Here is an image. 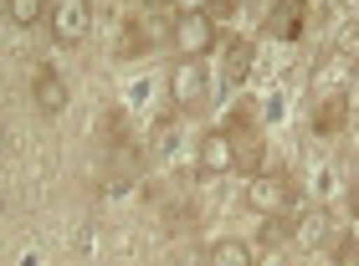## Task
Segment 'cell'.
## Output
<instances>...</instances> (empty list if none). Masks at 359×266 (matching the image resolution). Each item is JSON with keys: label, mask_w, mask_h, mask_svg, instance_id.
I'll list each match as a JSON object with an SVG mask.
<instances>
[{"label": "cell", "mask_w": 359, "mask_h": 266, "mask_svg": "<svg viewBox=\"0 0 359 266\" xmlns=\"http://www.w3.org/2000/svg\"><path fill=\"white\" fill-rule=\"evenodd\" d=\"M216 15L210 10H180L175 15V52L185 62H205L210 52H216Z\"/></svg>", "instance_id": "1"}, {"label": "cell", "mask_w": 359, "mask_h": 266, "mask_svg": "<svg viewBox=\"0 0 359 266\" xmlns=\"http://www.w3.org/2000/svg\"><path fill=\"white\" fill-rule=\"evenodd\" d=\"M226 139H231V159L241 174H257L262 169V133L252 128V108H241L231 123H226Z\"/></svg>", "instance_id": "2"}, {"label": "cell", "mask_w": 359, "mask_h": 266, "mask_svg": "<svg viewBox=\"0 0 359 266\" xmlns=\"http://www.w3.org/2000/svg\"><path fill=\"white\" fill-rule=\"evenodd\" d=\"M287 179H277V174H262V179H252V190H247V205L252 210H262V215H277L287 205Z\"/></svg>", "instance_id": "3"}, {"label": "cell", "mask_w": 359, "mask_h": 266, "mask_svg": "<svg viewBox=\"0 0 359 266\" xmlns=\"http://www.w3.org/2000/svg\"><path fill=\"white\" fill-rule=\"evenodd\" d=\"M303 10H308V0H277V10L267 15V36H277V41L303 36Z\"/></svg>", "instance_id": "4"}, {"label": "cell", "mask_w": 359, "mask_h": 266, "mask_svg": "<svg viewBox=\"0 0 359 266\" xmlns=\"http://www.w3.org/2000/svg\"><path fill=\"white\" fill-rule=\"evenodd\" d=\"M175 103L180 108H201L205 103V72H201V62L175 66Z\"/></svg>", "instance_id": "5"}, {"label": "cell", "mask_w": 359, "mask_h": 266, "mask_svg": "<svg viewBox=\"0 0 359 266\" xmlns=\"http://www.w3.org/2000/svg\"><path fill=\"white\" fill-rule=\"evenodd\" d=\"M93 26V10L83 0H67V6H57V41H83Z\"/></svg>", "instance_id": "6"}, {"label": "cell", "mask_w": 359, "mask_h": 266, "mask_svg": "<svg viewBox=\"0 0 359 266\" xmlns=\"http://www.w3.org/2000/svg\"><path fill=\"white\" fill-rule=\"evenodd\" d=\"M201 169H205V174L236 169V159H231V139H226V128H216V133H205V139H201Z\"/></svg>", "instance_id": "7"}, {"label": "cell", "mask_w": 359, "mask_h": 266, "mask_svg": "<svg viewBox=\"0 0 359 266\" xmlns=\"http://www.w3.org/2000/svg\"><path fill=\"white\" fill-rule=\"evenodd\" d=\"M31 92H36V108L41 113H62V103H67V88H62V77L52 72V66H36Z\"/></svg>", "instance_id": "8"}, {"label": "cell", "mask_w": 359, "mask_h": 266, "mask_svg": "<svg viewBox=\"0 0 359 266\" xmlns=\"http://www.w3.org/2000/svg\"><path fill=\"white\" fill-rule=\"evenodd\" d=\"M252 72V41H226V62H221V88H241Z\"/></svg>", "instance_id": "9"}, {"label": "cell", "mask_w": 359, "mask_h": 266, "mask_svg": "<svg viewBox=\"0 0 359 266\" xmlns=\"http://www.w3.org/2000/svg\"><path fill=\"white\" fill-rule=\"evenodd\" d=\"M108 174H113V185H118V190H123V185H134V179H139V148L118 139V144H113V164H108Z\"/></svg>", "instance_id": "10"}, {"label": "cell", "mask_w": 359, "mask_h": 266, "mask_svg": "<svg viewBox=\"0 0 359 266\" xmlns=\"http://www.w3.org/2000/svg\"><path fill=\"white\" fill-rule=\"evenodd\" d=\"M205 266H252V246H247V241H236V236H226V241L210 246Z\"/></svg>", "instance_id": "11"}, {"label": "cell", "mask_w": 359, "mask_h": 266, "mask_svg": "<svg viewBox=\"0 0 359 266\" xmlns=\"http://www.w3.org/2000/svg\"><path fill=\"white\" fill-rule=\"evenodd\" d=\"M339 123H344V92H329V97L318 103V113H313V133L334 139V133H339Z\"/></svg>", "instance_id": "12"}, {"label": "cell", "mask_w": 359, "mask_h": 266, "mask_svg": "<svg viewBox=\"0 0 359 266\" xmlns=\"http://www.w3.org/2000/svg\"><path fill=\"white\" fill-rule=\"evenodd\" d=\"M6 15L15 26H36L41 15H46V0H6Z\"/></svg>", "instance_id": "13"}, {"label": "cell", "mask_w": 359, "mask_h": 266, "mask_svg": "<svg viewBox=\"0 0 359 266\" xmlns=\"http://www.w3.org/2000/svg\"><path fill=\"white\" fill-rule=\"evenodd\" d=\"M144 52H149V31H139V21H128L118 36V57H144Z\"/></svg>", "instance_id": "14"}, {"label": "cell", "mask_w": 359, "mask_h": 266, "mask_svg": "<svg viewBox=\"0 0 359 266\" xmlns=\"http://www.w3.org/2000/svg\"><path fill=\"white\" fill-rule=\"evenodd\" d=\"M283 236H287V220H283V215H272V220L262 225V241H267V246H277Z\"/></svg>", "instance_id": "15"}, {"label": "cell", "mask_w": 359, "mask_h": 266, "mask_svg": "<svg viewBox=\"0 0 359 266\" xmlns=\"http://www.w3.org/2000/svg\"><path fill=\"white\" fill-rule=\"evenodd\" d=\"M144 10H175V0H139Z\"/></svg>", "instance_id": "16"}, {"label": "cell", "mask_w": 359, "mask_h": 266, "mask_svg": "<svg viewBox=\"0 0 359 266\" xmlns=\"http://www.w3.org/2000/svg\"><path fill=\"white\" fill-rule=\"evenodd\" d=\"M231 6L236 0H210V10H221V15H231Z\"/></svg>", "instance_id": "17"}]
</instances>
